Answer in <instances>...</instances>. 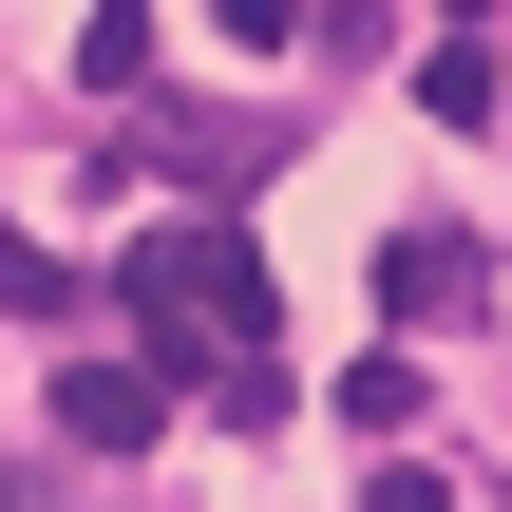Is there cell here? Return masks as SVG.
<instances>
[{
    "instance_id": "obj_7",
    "label": "cell",
    "mask_w": 512,
    "mask_h": 512,
    "mask_svg": "<svg viewBox=\"0 0 512 512\" xmlns=\"http://www.w3.org/2000/svg\"><path fill=\"white\" fill-rule=\"evenodd\" d=\"M0 304H19V323H57V304H76V266H57L38 228H0Z\"/></svg>"
},
{
    "instance_id": "obj_1",
    "label": "cell",
    "mask_w": 512,
    "mask_h": 512,
    "mask_svg": "<svg viewBox=\"0 0 512 512\" xmlns=\"http://www.w3.org/2000/svg\"><path fill=\"white\" fill-rule=\"evenodd\" d=\"M114 304L152 323V361H228V342H266V323H285V304H266V266H247V228H133Z\"/></svg>"
},
{
    "instance_id": "obj_4",
    "label": "cell",
    "mask_w": 512,
    "mask_h": 512,
    "mask_svg": "<svg viewBox=\"0 0 512 512\" xmlns=\"http://www.w3.org/2000/svg\"><path fill=\"white\" fill-rule=\"evenodd\" d=\"M133 152H171L190 190H247V171H266V133H247V114H171V95H133Z\"/></svg>"
},
{
    "instance_id": "obj_8",
    "label": "cell",
    "mask_w": 512,
    "mask_h": 512,
    "mask_svg": "<svg viewBox=\"0 0 512 512\" xmlns=\"http://www.w3.org/2000/svg\"><path fill=\"white\" fill-rule=\"evenodd\" d=\"M361 512H456V475H418V456H380V475H361Z\"/></svg>"
},
{
    "instance_id": "obj_2",
    "label": "cell",
    "mask_w": 512,
    "mask_h": 512,
    "mask_svg": "<svg viewBox=\"0 0 512 512\" xmlns=\"http://www.w3.org/2000/svg\"><path fill=\"white\" fill-rule=\"evenodd\" d=\"M152 437H171L152 361H57V456H152Z\"/></svg>"
},
{
    "instance_id": "obj_3",
    "label": "cell",
    "mask_w": 512,
    "mask_h": 512,
    "mask_svg": "<svg viewBox=\"0 0 512 512\" xmlns=\"http://www.w3.org/2000/svg\"><path fill=\"white\" fill-rule=\"evenodd\" d=\"M475 285H494V247H475V228H399V247H380V304H399V323H456Z\"/></svg>"
},
{
    "instance_id": "obj_6",
    "label": "cell",
    "mask_w": 512,
    "mask_h": 512,
    "mask_svg": "<svg viewBox=\"0 0 512 512\" xmlns=\"http://www.w3.org/2000/svg\"><path fill=\"white\" fill-rule=\"evenodd\" d=\"M342 418H361V437H399V418H418V342H380V361H342Z\"/></svg>"
},
{
    "instance_id": "obj_5",
    "label": "cell",
    "mask_w": 512,
    "mask_h": 512,
    "mask_svg": "<svg viewBox=\"0 0 512 512\" xmlns=\"http://www.w3.org/2000/svg\"><path fill=\"white\" fill-rule=\"evenodd\" d=\"M76 76H95V95H152V0H95V19H76Z\"/></svg>"
},
{
    "instance_id": "obj_9",
    "label": "cell",
    "mask_w": 512,
    "mask_h": 512,
    "mask_svg": "<svg viewBox=\"0 0 512 512\" xmlns=\"http://www.w3.org/2000/svg\"><path fill=\"white\" fill-rule=\"evenodd\" d=\"M209 19H228L247 57H285V38H304V0H209Z\"/></svg>"
},
{
    "instance_id": "obj_10",
    "label": "cell",
    "mask_w": 512,
    "mask_h": 512,
    "mask_svg": "<svg viewBox=\"0 0 512 512\" xmlns=\"http://www.w3.org/2000/svg\"><path fill=\"white\" fill-rule=\"evenodd\" d=\"M0 512H57V494H38V475H0Z\"/></svg>"
}]
</instances>
